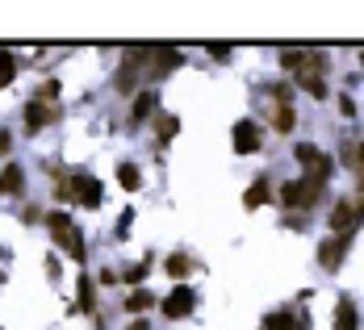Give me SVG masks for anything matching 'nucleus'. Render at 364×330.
<instances>
[{
  "label": "nucleus",
  "mask_w": 364,
  "mask_h": 330,
  "mask_svg": "<svg viewBox=\"0 0 364 330\" xmlns=\"http://www.w3.org/2000/svg\"><path fill=\"white\" fill-rule=\"evenodd\" d=\"M280 67L289 76H297V84L314 96V100H326V80H322L326 59L322 54H314V50H280Z\"/></svg>",
  "instance_id": "obj_1"
},
{
  "label": "nucleus",
  "mask_w": 364,
  "mask_h": 330,
  "mask_svg": "<svg viewBox=\"0 0 364 330\" xmlns=\"http://www.w3.org/2000/svg\"><path fill=\"white\" fill-rule=\"evenodd\" d=\"M46 226H50V238L59 247H67L72 259H84V238H80V226L67 218V213H46Z\"/></svg>",
  "instance_id": "obj_2"
},
{
  "label": "nucleus",
  "mask_w": 364,
  "mask_h": 330,
  "mask_svg": "<svg viewBox=\"0 0 364 330\" xmlns=\"http://www.w3.org/2000/svg\"><path fill=\"white\" fill-rule=\"evenodd\" d=\"M319 201H322V184H314V180H289V184H280V205L285 209H310Z\"/></svg>",
  "instance_id": "obj_3"
},
{
  "label": "nucleus",
  "mask_w": 364,
  "mask_h": 330,
  "mask_svg": "<svg viewBox=\"0 0 364 330\" xmlns=\"http://www.w3.org/2000/svg\"><path fill=\"white\" fill-rule=\"evenodd\" d=\"M72 201H80L84 209H96V205L105 201L101 180H96V176H89V172H76V176H72Z\"/></svg>",
  "instance_id": "obj_4"
},
{
  "label": "nucleus",
  "mask_w": 364,
  "mask_h": 330,
  "mask_svg": "<svg viewBox=\"0 0 364 330\" xmlns=\"http://www.w3.org/2000/svg\"><path fill=\"white\" fill-rule=\"evenodd\" d=\"M230 142H234V151H239V155H256V151H260V142H264V130H260L251 117H243V122H234Z\"/></svg>",
  "instance_id": "obj_5"
},
{
  "label": "nucleus",
  "mask_w": 364,
  "mask_h": 330,
  "mask_svg": "<svg viewBox=\"0 0 364 330\" xmlns=\"http://www.w3.org/2000/svg\"><path fill=\"white\" fill-rule=\"evenodd\" d=\"M193 305H197V293H193L188 284H176V288L159 301L164 318H188V314H193Z\"/></svg>",
  "instance_id": "obj_6"
},
{
  "label": "nucleus",
  "mask_w": 364,
  "mask_h": 330,
  "mask_svg": "<svg viewBox=\"0 0 364 330\" xmlns=\"http://www.w3.org/2000/svg\"><path fill=\"white\" fill-rule=\"evenodd\" d=\"M63 117V109L59 105H42V100H30L25 105V130L30 134H38V130H46L50 122H59Z\"/></svg>",
  "instance_id": "obj_7"
},
{
  "label": "nucleus",
  "mask_w": 364,
  "mask_h": 330,
  "mask_svg": "<svg viewBox=\"0 0 364 330\" xmlns=\"http://www.w3.org/2000/svg\"><path fill=\"white\" fill-rule=\"evenodd\" d=\"M348 247H352V235H335V238H326V242L319 247V264L326 268V272H335V268L343 264Z\"/></svg>",
  "instance_id": "obj_8"
},
{
  "label": "nucleus",
  "mask_w": 364,
  "mask_h": 330,
  "mask_svg": "<svg viewBox=\"0 0 364 330\" xmlns=\"http://www.w3.org/2000/svg\"><path fill=\"white\" fill-rule=\"evenodd\" d=\"M356 201H335V209H331V230L335 235H356Z\"/></svg>",
  "instance_id": "obj_9"
},
{
  "label": "nucleus",
  "mask_w": 364,
  "mask_h": 330,
  "mask_svg": "<svg viewBox=\"0 0 364 330\" xmlns=\"http://www.w3.org/2000/svg\"><path fill=\"white\" fill-rule=\"evenodd\" d=\"M181 63H184V54H181L176 47H155V63L147 67V76H151V80H159V76H172Z\"/></svg>",
  "instance_id": "obj_10"
},
{
  "label": "nucleus",
  "mask_w": 364,
  "mask_h": 330,
  "mask_svg": "<svg viewBox=\"0 0 364 330\" xmlns=\"http://www.w3.org/2000/svg\"><path fill=\"white\" fill-rule=\"evenodd\" d=\"M21 189H25V172L17 163H8L0 172V196H21Z\"/></svg>",
  "instance_id": "obj_11"
},
{
  "label": "nucleus",
  "mask_w": 364,
  "mask_h": 330,
  "mask_svg": "<svg viewBox=\"0 0 364 330\" xmlns=\"http://www.w3.org/2000/svg\"><path fill=\"white\" fill-rule=\"evenodd\" d=\"M155 105H159V96H155V93H138L135 96V109H130V126H142V122L155 113Z\"/></svg>",
  "instance_id": "obj_12"
},
{
  "label": "nucleus",
  "mask_w": 364,
  "mask_h": 330,
  "mask_svg": "<svg viewBox=\"0 0 364 330\" xmlns=\"http://www.w3.org/2000/svg\"><path fill=\"white\" fill-rule=\"evenodd\" d=\"M264 201H273V184L260 176V180H251V189H247V196H243V205H247V209H260Z\"/></svg>",
  "instance_id": "obj_13"
},
{
  "label": "nucleus",
  "mask_w": 364,
  "mask_h": 330,
  "mask_svg": "<svg viewBox=\"0 0 364 330\" xmlns=\"http://www.w3.org/2000/svg\"><path fill=\"white\" fill-rule=\"evenodd\" d=\"M293 126H297L293 105H276V109H273V130H276V134H293Z\"/></svg>",
  "instance_id": "obj_14"
},
{
  "label": "nucleus",
  "mask_w": 364,
  "mask_h": 330,
  "mask_svg": "<svg viewBox=\"0 0 364 330\" xmlns=\"http://www.w3.org/2000/svg\"><path fill=\"white\" fill-rule=\"evenodd\" d=\"M293 159H297V163H302L306 172H314V167H319V163H322V159H326V155H322L319 146H310V142H302V146L293 151Z\"/></svg>",
  "instance_id": "obj_15"
},
{
  "label": "nucleus",
  "mask_w": 364,
  "mask_h": 330,
  "mask_svg": "<svg viewBox=\"0 0 364 330\" xmlns=\"http://www.w3.org/2000/svg\"><path fill=\"white\" fill-rule=\"evenodd\" d=\"M356 326H360V322H356V305L343 297L339 310H335V330H356Z\"/></svg>",
  "instance_id": "obj_16"
},
{
  "label": "nucleus",
  "mask_w": 364,
  "mask_h": 330,
  "mask_svg": "<svg viewBox=\"0 0 364 330\" xmlns=\"http://www.w3.org/2000/svg\"><path fill=\"white\" fill-rule=\"evenodd\" d=\"M151 305H155V293H147V288H138V293L126 297V314H147Z\"/></svg>",
  "instance_id": "obj_17"
},
{
  "label": "nucleus",
  "mask_w": 364,
  "mask_h": 330,
  "mask_svg": "<svg viewBox=\"0 0 364 330\" xmlns=\"http://www.w3.org/2000/svg\"><path fill=\"white\" fill-rule=\"evenodd\" d=\"M164 272L176 276V281H184V276L193 272V259H188V255H168V259H164Z\"/></svg>",
  "instance_id": "obj_18"
},
{
  "label": "nucleus",
  "mask_w": 364,
  "mask_h": 330,
  "mask_svg": "<svg viewBox=\"0 0 364 330\" xmlns=\"http://www.w3.org/2000/svg\"><path fill=\"white\" fill-rule=\"evenodd\" d=\"M264 330H306V322H297L293 314H268L264 318Z\"/></svg>",
  "instance_id": "obj_19"
},
{
  "label": "nucleus",
  "mask_w": 364,
  "mask_h": 330,
  "mask_svg": "<svg viewBox=\"0 0 364 330\" xmlns=\"http://www.w3.org/2000/svg\"><path fill=\"white\" fill-rule=\"evenodd\" d=\"M176 130H181V122H176L172 113H159V117H155V134H159V142H172Z\"/></svg>",
  "instance_id": "obj_20"
},
{
  "label": "nucleus",
  "mask_w": 364,
  "mask_h": 330,
  "mask_svg": "<svg viewBox=\"0 0 364 330\" xmlns=\"http://www.w3.org/2000/svg\"><path fill=\"white\" fill-rule=\"evenodd\" d=\"M118 184H122L126 192H135L138 184H142V176H138V167H135V163H122V167H118Z\"/></svg>",
  "instance_id": "obj_21"
},
{
  "label": "nucleus",
  "mask_w": 364,
  "mask_h": 330,
  "mask_svg": "<svg viewBox=\"0 0 364 330\" xmlns=\"http://www.w3.org/2000/svg\"><path fill=\"white\" fill-rule=\"evenodd\" d=\"M13 76H17V59H13L8 50H0V88H8Z\"/></svg>",
  "instance_id": "obj_22"
},
{
  "label": "nucleus",
  "mask_w": 364,
  "mask_h": 330,
  "mask_svg": "<svg viewBox=\"0 0 364 330\" xmlns=\"http://www.w3.org/2000/svg\"><path fill=\"white\" fill-rule=\"evenodd\" d=\"M80 310L92 314V281H89V276H80Z\"/></svg>",
  "instance_id": "obj_23"
},
{
  "label": "nucleus",
  "mask_w": 364,
  "mask_h": 330,
  "mask_svg": "<svg viewBox=\"0 0 364 330\" xmlns=\"http://www.w3.org/2000/svg\"><path fill=\"white\" fill-rule=\"evenodd\" d=\"M55 96H59V80H46L42 88H38V100L42 105H55Z\"/></svg>",
  "instance_id": "obj_24"
},
{
  "label": "nucleus",
  "mask_w": 364,
  "mask_h": 330,
  "mask_svg": "<svg viewBox=\"0 0 364 330\" xmlns=\"http://www.w3.org/2000/svg\"><path fill=\"white\" fill-rule=\"evenodd\" d=\"M147 272H151V264H135V268H130V272H126V281H142V276H147Z\"/></svg>",
  "instance_id": "obj_25"
},
{
  "label": "nucleus",
  "mask_w": 364,
  "mask_h": 330,
  "mask_svg": "<svg viewBox=\"0 0 364 330\" xmlns=\"http://www.w3.org/2000/svg\"><path fill=\"white\" fill-rule=\"evenodd\" d=\"M205 50H210L214 59H230V47H227V42H210V47H205Z\"/></svg>",
  "instance_id": "obj_26"
},
{
  "label": "nucleus",
  "mask_w": 364,
  "mask_h": 330,
  "mask_svg": "<svg viewBox=\"0 0 364 330\" xmlns=\"http://www.w3.org/2000/svg\"><path fill=\"white\" fill-rule=\"evenodd\" d=\"M8 146H13V139H8V130H0V155H8Z\"/></svg>",
  "instance_id": "obj_27"
},
{
  "label": "nucleus",
  "mask_w": 364,
  "mask_h": 330,
  "mask_svg": "<svg viewBox=\"0 0 364 330\" xmlns=\"http://www.w3.org/2000/svg\"><path fill=\"white\" fill-rule=\"evenodd\" d=\"M356 192H360V196H356V209L364 213V172H360V189H356Z\"/></svg>",
  "instance_id": "obj_28"
},
{
  "label": "nucleus",
  "mask_w": 364,
  "mask_h": 330,
  "mask_svg": "<svg viewBox=\"0 0 364 330\" xmlns=\"http://www.w3.org/2000/svg\"><path fill=\"white\" fill-rule=\"evenodd\" d=\"M130 330H151V326H147V322H142V318H138V322H135V326H130Z\"/></svg>",
  "instance_id": "obj_29"
}]
</instances>
